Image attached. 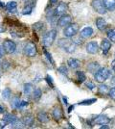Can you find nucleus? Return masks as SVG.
<instances>
[{"label": "nucleus", "instance_id": "nucleus-1", "mask_svg": "<svg viewBox=\"0 0 115 129\" xmlns=\"http://www.w3.org/2000/svg\"><path fill=\"white\" fill-rule=\"evenodd\" d=\"M59 45H60V47H62L64 50H66V52H68V53H72L75 50V47H76V43H74L72 40H70V39L60 40Z\"/></svg>", "mask_w": 115, "mask_h": 129}, {"label": "nucleus", "instance_id": "nucleus-2", "mask_svg": "<svg viewBox=\"0 0 115 129\" xmlns=\"http://www.w3.org/2000/svg\"><path fill=\"white\" fill-rule=\"evenodd\" d=\"M109 74H110L109 70H107V69H105V68H103V69H99L95 72L94 77H95V79H96L97 82L103 83V82H104V81L109 77Z\"/></svg>", "mask_w": 115, "mask_h": 129}, {"label": "nucleus", "instance_id": "nucleus-3", "mask_svg": "<svg viewBox=\"0 0 115 129\" xmlns=\"http://www.w3.org/2000/svg\"><path fill=\"white\" fill-rule=\"evenodd\" d=\"M79 32V25L77 23H70L63 29V35L66 38H71Z\"/></svg>", "mask_w": 115, "mask_h": 129}, {"label": "nucleus", "instance_id": "nucleus-4", "mask_svg": "<svg viewBox=\"0 0 115 129\" xmlns=\"http://www.w3.org/2000/svg\"><path fill=\"white\" fill-rule=\"evenodd\" d=\"M56 37H57V31H56L55 29H53V30H50L49 32H47L45 34V36H44L43 38V45L45 47H49L51 46L53 43H54V41H55Z\"/></svg>", "mask_w": 115, "mask_h": 129}, {"label": "nucleus", "instance_id": "nucleus-5", "mask_svg": "<svg viewBox=\"0 0 115 129\" xmlns=\"http://www.w3.org/2000/svg\"><path fill=\"white\" fill-rule=\"evenodd\" d=\"M92 7L95 11L100 15H104L106 13V9L104 7L103 1L101 0H93L92 1Z\"/></svg>", "mask_w": 115, "mask_h": 129}, {"label": "nucleus", "instance_id": "nucleus-6", "mask_svg": "<svg viewBox=\"0 0 115 129\" xmlns=\"http://www.w3.org/2000/svg\"><path fill=\"white\" fill-rule=\"evenodd\" d=\"M3 48H4V51L7 52L8 54H13L16 49H17V44L14 43L13 41H10V40H6L3 43Z\"/></svg>", "mask_w": 115, "mask_h": 129}, {"label": "nucleus", "instance_id": "nucleus-7", "mask_svg": "<svg viewBox=\"0 0 115 129\" xmlns=\"http://www.w3.org/2000/svg\"><path fill=\"white\" fill-rule=\"evenodd\" d=\"M24 54L28 57H34L37 54V47L34 43H28L24 46Z\"/></svg>", "mask_w": 115, "mask_h": 129}, {"label": "nucleus", "instance_id": "nucleus-8", "mask_svg": "<svg viewBox=\"0 0 115 129\" xmlns=\"http://www.w3.org/2000/svg\"><path fill=\"white\" fill-rule=\"evenodd\" d=\"M68 10V6L67 4L63 3V2H60L59 5L56 7V9L54 10V14L56 16H61L63 15H65V13Z\"/></svg>", "mask_w": 115, "mask_h": 129}, {"label": "nucleus", "instance_id": "nucleus-9", "mask_svg": "<svg viewBox=\"0 0 115 129\" xmlns=\"http://www.w3.org/2000/svg\"><path fill=\"white\" fill-rule=\"evenodd\" d=\"M71 16H68V15H63V16H61L60 17V19H59V21H58V25L60 27H65L67 26L68 24H70L71 23Z\"/></svg>", "mask_w": 115, "mask_h": 129}, {"label": "nucleus", "instance_id": "nucleus-10", "mask_svg": "<svg viewBox=\"0 0 115 129\" xmlns=\"http://www.w3.org/2000/svg\"><path fill=\"white\" fill-rule=\"evenodd\" d=\"M3 120L5 121L7 124H15L17 122V116H15V115H12V114H6L5 116L3 117Z\"/></svg>", "mask_w": 115, "mask_h": 129}, {"label": "nucleus", "instance_id": "nucleus-11", "mask_svg": "<svg viewBox=\"0 0 115 129\" xmlns=\"http://www.w3.org/2000/svg\"><path fill=\"white\" fill-rule=\"evenodd\" d=\"M110 47H111V43H110V41L106 40V39H104V40L102 41V43H101V48L103 50V53H104V55L108 53Z\"/></svg>", "mask_w": 115, "mask_h": 129}, {"label": "nucleus", "instance_id": "nucleus-12", "mask_svg": "<svg viewBox=\"0 0 115 129\" xmlns=\"http://www.w3.org/2000/svg\"><path fill=\"white\" fill-rule=\"evenodd\" d=\"M110 121V119L106 116H104V115H101V116H98L97 118H94V122L97 124H101V125H104V124H107Z\"/></svg>", "mask_w": 115, "mask_h": 129}, {"label": "nucleus", "instance_id": "nucleus-13", "mask_svg": "<svg viewBox=\"0 0 115 129\" xmlns=\"http://www.w3.org/2000/svg\"><path fill=\"white\" fill-rule=\"evenodd\" d=\"M98 44L97 43H95V42H91V43H88L87 45H86V51H87L88 53L90 54H95L97 53V51H98Z\"/></svg>", "mask_w": 115, "mask_h": 129}, {"label": "nucleus", "instance_id": "nucleus-14", "mask_svg": "<svg viewBox=\"0 0 115 129\" xmlns=\"http://www.w3.org/2000/svg\"><path fill=\"white\" fill-rule=\"evenodd\" d=\"M80 34H81V37L82 38L88 39L93 35V29L91 27H85V28H83L82 31H81Z\"/></svg>", "mask_w": 115, "mask_h": 129}, {"label": "nucleus", "instance_id": "nucleus-15", "mask_svg": "<svg viewBox=\"0 0 115 129\" xmlns=\"http://www.w3.org/2000/svg\"><path fill=\"white\" fill-rule=\"evenodd\" d=\"M63 117V113L60 107H55L53 110V118H55L57 121L60 120Z\"/></svg>", "mask_w": 115, "mask_h": 129}, {"label": "nucleus", "instance_id": "nucleus-16", "mask_svg": "<svg viewBox=\"0 0 115 129\" xmlns=\"http://www.w3.org/2000/svg\"><path fill=\"white\" fill-rule=\"evenodd\" d=\"M106 11H114L115 10V0H103Z\"/></svg>", "mask_w": 115, "mask_h": 129}, {"label": "nucleus", "instance_id": "nucleus-17", "mask_svg": "<svg viewBox=\"0 0 115 129\" xmlns=\"http://www.w3.org/2000/svg\"><path fill=\"white\" fill-rule=\"evenodd\" d=\"M96 26H97V28L100 31H104L105 26H106V21L103 17H98L96 19Z\"/></svg>", "mask_w": 115, "mask_h": 129}, {"label": "nucleus", "instance_id": "nucleus-18", "mask_svg": "<svg viewBox=\"0 0 115 129\" xmlns=\"http://www.w3.org/2000/svg\"><path fill=\"white\" fill-rule=\"evenodd\" d=\"M67 64H68V67L71 68V69H78L81 64V62L78 59H75V58H70L67 61Z\"/></svg>", "mask_w": 115, "mask_h": 129}, {"label": "nucleus", "instance_id": "nucleus-19", "mask_svg": "<svg viewBox=\"0 0 115 129\" xmlns=\"http://www.w3.org/2000/svg\"><path fill=\"white\" fill-rule=\"evenodd\" d=\"M37 118H38V121H40L41 123H46L49 121V118H48V115L45 113V112H39L37 115Z\"/></svg>", "mask_w": 115, "mask_h": 129}, {"label": "nucleus", "instance_id": "nucleus-20", "mask_svg": "<svg viewBox=\"0 0 115 129\" xmlns=\"http://www.w3.org/2000/svg\"><path fill=\"white\" fill-rule=\"evenodd\" d=\"M22 122L26 126H32L34 124V118L32 116H26L22 119Z\"/></svg>", "mask_w": 115, "mask_h": 129}, {"label": "nucleus", "instance_id": "nucleus-21", "mask_svg": "<svg viewBox=\"0 0 115 129\" xmlns=\"http://www.w3.org/2000/svg\"><path fill=\"white\" fill-rule=\"evenodd\" d=\"M17 7V4L16 1H11V2H8V3L6 4V9L9 12H12V11H14V10H16Z\"/></svg>", "mask_w": 115, "mask_h": 129}, {"label": "nucleus", "instance_id": "nucleus-22", "mask_svg": "<svg viewBox=\"0 0 115 129\" xmlns=\"http://www.w3.org/2000/svg\"><path fill=\"white\" fill-rule=\"evenodd\" d=\"M34 91V88L33 85L28 83V84H25L24 85V93L25 94H32Z\"/></svg>", "mask_w": 115, "mask_h": 129}, {"label": "nucleus", "instance_id": "nucleus-23", "mask_svg": "<svg viewBox=\"0 0 115 129\" xmlns=\"http://www.w3.org/2000/svg\"><path fill=\"white\" fill-rule=\"evenodd\" d=\"M87 69L89 70V72H96L99 70V64L98 63H90L87 66Z\"/></svg>", "mask_w": 115, "mask_h": 129}, {"label": "nucleus", "instance_id": "nucleus-24", "mask_svg": "<svg viewBox=\"0 0 115 129\" xmlns=\"http://www.w3.org/2000/svg\"><path fill=\"white\" fill-rule=\"evenodd\" d=\"M77 79H78V81H79L80 83H82V82L85 81L86 76H85V74H84L82 71H77Z\"/></svg>", "mask_w": 115, "mask_h": 129}, {"label": "nucleus", "instance_id": "nucleus-25", "mask_svg": "<svg viewBox=\"0 0 115 129\" xmlns=\"http://www.w3.org/2000/svg\"><path fill=\"white\" fill-rule=\"evenodd\" d=\"M11 106L14 108V109L19 108V106H20V100H19L18 97H14V99L12 100V102H11Z\"/></svg>", "mask_w": 115, "mask_h": 129}, {"label": "nucleus", "instance_id": "nucleus-26", "mask_svg": "<svg viewBox=\"0 0 115 129\" xmlns=\"http://www.w3.org/2000/svg\"><path fill=\"white\" fill-rule=\"evenodd\" d=\"M32 94H33V98H34V99L38 101V99L40 98V96H41V91H40L39 89H35Z\"/></svg>", "mask_w": 115, "mask_h": 129}, {"label": "nucleus", "instance_id": "nucleus-27", "mask_svg": "<svg viewBox=\"0 0 115 129\" xmlns=\"http://www.w3.org/2000/svg\"><path fill=\"white\" fill-rule=\"evenodd\" d=\"M2 96H3V98L4 99H8L9 97L11 96V90L10 89H5L4 91H2Z\"/></svg>", "mask_w": 115, "mask_h": 129}, {"label": "nucleus", "instance_id": "nucleus-28", "mask_svg": "<svg viewBox=\"0 0 115 129\" xmlns=\"http://www.w3.org/2000/svg\"><path fill=\"white\" fill-rule=\"evenodd\" d=\"M96 98H92V99H88V100H83L82 102H80V105H90L92 103L96 102Z\"/></svg>", "mask_w": 115, "mask_h": 129}, {"label": "nucleus", "instance_id": "nucleus-29", "mask_svg": "<svg viewBox=\"0 0 115 129\" xmlns=\"http://www.w3.org/2000/svg\"><path fill=\"white\" fill-rule=\"evenodd\" d=\"M107 37H108V39H109L111 42L115 43V30L108 31V33H107Z\"/></svg>", "mask_w": 115, "mask_h": 129}, {"label": "nucleus", "instance_id": "nucleus-30", "mask_svg": "<svg viewBox=\"0 0 115 129\" xmlns=\"http://www.w3.org/2000/svg\"><path fill=\"white\" fill-rule=\"evenodd\" d=\"M99 91L101 93H105V92L108 91V87L106 85H100L99 86Z\"/></svg>", "mask_w": 115, "mask_h": 129}, {"label": "nucleus", "instance_id": "nucleus-31", "mask_svg": "<svg viewBox=\"0 0 115 129\" xmlns=\"http://www.w3.org/2000/svg\"><path fill=\"white\" fill-rule=\"evenodd\" d=\"M32 13V7L31 6H26L25 8H24V10L22 11V14L23 15H30Z\"/></svg>", "mask_w": 115, "mask_h": 129}, {"label": "nucleus", "instance_id": "nucleus-32", "mask_svg": "<svg viewBox=\"0 0 115 129\" xmlns=\"http://www.w3.org/2000/svg\"><path fill=\"white\" fill-rule=\"evenodd\" d=\"M59 71H60L61 74H64V75H67V73H68V70L66 69L64 66H61L59 68Z\"/></svg>", "mask_w": 115, "mask_h": 129}, {"label": "nucleus", "instance_id": "nucleus-33", "mask_svg": "<svg viewBox=\"0 0 115 129\" xmlns=\"http://www.w3.org/2000/svg\"><path fill=\"white\" fill-rule=\"evenodd\" d=\"M44 54H45V56L47 57V59H48L50 61V62H51V64H54V61H53L52 57H51V54L48 53V52H47V50H45V49H44Z\"/></svg>", "mask_w": 115, "mask_h": 129}, {"label": "nucleus", "instance_id": "nucleus-34", "mask_svg": "<svg viewBox=\"0 0 115 129\" xmlns=\"http://www.w3.org/2000/svg\"><path fill=\"white\" fill-rule=\"evenodd\" d=\"M108 94H109V96L111 97L112 99H114L115 100V88L110 89L109 91H108Z\"/></svg>", "mask_w": 115, "mask_h": 129}, {"label": "nucleus", "instance_id": "nucleus-35", "mask_svg": "<svg viewBox=\"0 0 115 129\" xmlns=\"http://www.w3.org/2000/svg\"><path fill=\"white\" fill-rule=\"evenodd\" d=\"M86 87H87V88H89L90 90H92V91H93L96 86L94 85L92 82H86Z\"/></svg>", "mask_w": 115, "mask_h": 129}, {"label": "nucleus", "instance_id": "nucleus-36", "mask_svg": "<svg viewBox=\"0 0 115 129\" xmlns=\"http://www.w3.org/2000/svg\"><path fill=\"white\" fill-rule=\"evenodd\" d=\"M3 54H4V48H3V46H1V45H0V59L2 58Z\"/></svg>", "mask_w": 115, "mask_h": 129}, {"label": "nucleus", "instance_id": "nucleus-37", "mask_svg": "<svg viewBox=\"0 0 115 129\" xmlns=\"http://www.w3.org/2000/svg\"><path fill=\"white\" fill-rule=\"evenodd\" d=\"M26 105H28V102H26V101H21V102H20V106H19V108L24 107V106H26Z\"/></svg>", "mask_w": 115, "mask_h": 129}, {"label": "nucleus", "instance_id": "nucleus-38", "mask_svg": "<svg viewBox=\"0 0 115 129\" xmlns=\"http://www.w3.org/2000/svg\"><path fill=\"white\" fill-rule=\"evenodd\" d=\"M6 124H7V123H6L4 120H3L2 122H0V128H4V127L6 126Z\"/></svg>", "mask_w": 115, "mask_h": 129}, {"label": "nucleus", "instance_id": "nucleus-39", "mask_svg": "<svg viewBox=\"0 0 115 129\" xmlns=\"http://www.w3.org/2000/svg\"><path fill=\"white\" fill-rule=\"evenodd\" d=\"M111 68H112V70L115 71V60L112 61V63H111Z\"/></svg>", "mask_w": 115, "mask_h": 129}, {"label": "nucleus", "instance_id": "nucleus-40", "mask_svg": "<svg viewBox=\"0 0 115 129\" xmlns=\"http://www.w3.org/2000/svg\"><path fill=\"white\" fill-rule=\"evenodd\" d=\"M50 2H51V4H56L58 2V0H50Z\"/></svg>", "mask_w": 115, "mask_h": 129}, {"label": "nucleus", "instance_id": "nucleus-41", "mask_svg": "<svg viewBox=\"0 0 115 129\" xmlns=\"http://www.w3.org/2000/svg\"><path fill=\"white\" fill-rule=\"evenodd\" d=\"M3 111H4V110H3V108H2L1 106H0V114L3 113Z\"/></svg>", "mask_w": 115, "mask_h": 129}, {"label": "nucleus", "instance_id": "nucleus-42", "mask_svg": "<svg viewBox=\"0 0 115 129\" xmlns=\"http://www.w3.org/2000/svg\"><path fill=\"white\" fill-rule=\"evenodd\" d=\"M72 108H73V106L69 107V109H68V112H71V111H72Z\"/></svg>", "mask_w": 115, "mask_h": 129}, {"label": "nucleus", "instance_id": "nucleus-43", "mask_svg": "<svg viewBox=\"0 0 115 129\" xmlns=\"http://www.w3.org/2000/svg\"><path fill=\"white\" fill-rule=\"evenodd\" d=\"M111 81H112V83H115V76L112 78V80H111Z\"/></svg>", "mask_w": 115, "mask_h": 129}, {"label": "nucleus", "instance_id": "nucleus-44", "mask_svg": "<svg viewBox=\"0 0 115 129\" xmlns=\"http://www.w3.org/2000/svg\"><path fill=\"white\" fill-rule=\"evenodd\" d=\"M0 7H4V4H2V3L0 2Z\"/></svg>", "mask_w": 115, "mask_h": 129}]
</instances>
